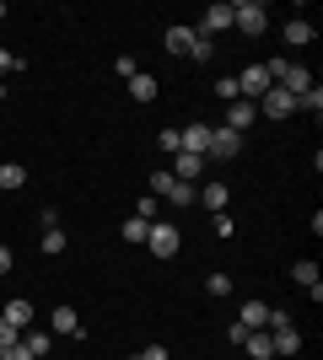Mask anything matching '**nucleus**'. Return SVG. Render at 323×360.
<instances>
[{
  "label": "nucleus",
  "mask_w": 323,
  "mask_h": 360,
  "mask_svg": "<svg viewBox=\"0 0 323 360\" xmlns=\"http://www.w3.org/2000/svg\"><path fill=\"white\" fill-rule=\"evenodd\" d=\"M280 38H286V49H308L312 44V22L308 16H291V22L280 27Z\"/></svg>",
  "instance_id": "nucleus-15"
},
{
  "label": "nucleus",
  "mask_w": 323,
  "mask_h": 360,
  "mask_svg": "<svg viewBox=\"0 0 323 360\" xmlns=\"http://www.w3.org/2000/svg\"><path fill=\"white\" fill-rule=\"evenodd\" d=\"M129 360H167V345H146L140 355H129Z\"/></svg>",
  "instance_id": "nucleus-31"
},
{
  "label": "nucleus",
  "mask_w": 323,
  "mask_h": 360,
  "mask_svg": "<svg viewBox=\"0 0 323 360\" xmlns=\"http://www.w3.org/2000/svg\"><path fill=\"white\" fill-rule=\"evenodd\" d=\"M296 108H302V113H312V119L323 113V86H318V81H312V86L302 91V97H296Z\"/></svg>",
  "instance_id": "nucleus-23"
},
{
  "label": "nucleus",
  "mask_w": 323,
  "mask_h": 360,
  "mask_svg": "<svg viewBox=\"0 0 323 360\" xmlns=\"http://www.w3.org/2000/svg\"><path fill=\"white\" fill-rule=\"evenodd\" d=\"M227 27H232V6H227V0H215V6H205V11H200V27H194V32L215 44Z\"/></svg>",
  "instance_id": "nucleus-7"
},
{
  "label": "nucleus",
  "mask_w": 323,
  "mask_h": 360,
  "mask_svg": "<svg viewBox=\"0 0 323 360\" xmlns=\"http://www.w3.org/2000/svg\"><path fill=\"white\" fill-rule=\"evenodd\" d=\"M22 345H27V349H32V355H38V360H44L54 339H49V333H22Z\"/></svg>",
  "instance_id": "nucleus-29"
},
{
  "label": "nucleus",
  "mask_w": 323,
  "mask_h": 360,
  "mask_svg": "<svg viewBox=\"0 0 323 360\" xmlns=\"http://www.w3.org/2000/svg\"><path fill=\"white\" fill-rule=\"evenodd\" d=\"M146 248H151V258H178V248H184V226H178V221H151Z\"/></svg>",
  "instance_id": "nucleus-3"
},
{
  "label": "nucleus",
  "mask_w": 323,
  "mask_h": 360,
  "mask_svg": "<svg viewBox=\"0 0 323 360\" xmlns=\"http://www.w3.org/2000/svg\"><path fill=\"white\" fill-rule=\"evenodd\" d=\"M156 150H167V156H178V150H184V140H178V129H162V135H156Z\"/></svg>",
  "instance_id": "nucleus-30"
},
{
  "label": "nucleus",
  "mask_w": 323,
  "mask_h": 360,
  "mask_svg": "<svg viewBox=\"0 0 323 360\" xmlns=\"http://www.w3.org/2000/svg\"><path fill=\"white\" fill-rule=\"evenodd\" d=\"M194 205H205L210 215H221L232 205V188H227V183H200V188H194Z\"/></svg>",
  "instance_id": "nucleus-11"
},
{
  "label": "nucleus",
  "mask_w": 323,
  "mask_h": 360,
  "mask_svg": "<svg viewBox=\"0 0 323 360\" xmlns=\"http://www.w3.org/2000/svg\"><path fill=\"white\" fill-rule=\"evenodd\" d=\"M162 44H167V54H178V60H215V44L210 38H200V32L189 27V22H178V27H167V38H162Z\"/></svg>",
  "instance_id": "nucleus-1"
},
{
  "label": "nucleus",
  "mask_w": 323,
  "mask_h": 360,
  "mask_svg": "<svg viewBox=\"0 0 323 360\" xmlns=\"http://www.w3.org/2000/svg\"><path fill=\"white\" fill-rule=\"evenodd\" d=\"M6 16H11V11H6V0H0V22H6Z\"/></svg>",
  "instance_id": "nucleus-34"
},
{
  "label": "nucleus",
  "mask_w": 323,
  "mask_h": 360,
  "mask_svg": "<svg viewBox=\"0 0 323 360\" xmlns=\"http://www.w3.org/2000/svg\"><path fill=\"white\" fill-rule=\"evenodd\" d=\"M151 194L162 199V205H178V210H189V205H194V183H178L167 167H162V172H151Z\"/></svg>",
  "instance_id": "nucleus-4"
},
{
  "label": "nucleus",
  "mask_w": 323,
  "mask_h": 360,
  "mask_svg": "<svg viewBox=\"0 0 323 360\" xmlns=\"http://www.w3.org/2000/svg\"><path fill=\"white\" fill-rule=\"evenodd\" d=\"M205 167H210V162H205V156H189V150H178V156H172V167H167V172H172V178H178V183H194V188H200Z\"/></svg>",
  "instance_id": "nucleus-9"
},
{
  "label": "nucleus",
  "mask_w": 323,
  "mask_h": 360,
  "mask_svg": "<svg viewBox=\"0 0 323 360\" xmlns=\"http://www.w3.org/2000/svg\"><path fill=\"white\" fill-rule=\"evenodd\" d=\"M253 119H259V108H253V103H227V129L248 135V129H253Z\"/></svg>",
  "instance_id": "nucleus-17"
},
{
  "label": "nucleus",
  "mask_w": 323,
  "mask_h": 360,
  "mask_svg": "<svg viewBox=\"0 0 323 360\" xmlns=\"http://www.w3.org/2000/svg\"><path fill=\"white\" fill-rule=\"evenodd\" d=\"M291 285H302L312 301H323V280H318V264H312V258H296L291 264Z\"/></svg>",
  "instance_id": "nucleus-10"
},
{
  "label": "nucleus",
  "mask_w": 323,
  "mask_h": 360,
  "mask_svg": "<svg viewBox=\"0 0 323 360\" xmlns=\"http://www.w3.org/2000/svg\"><path fill=\"white\" fill-rule=\"evenodd\" d=\"M129 97H135V103H156V97H162V81L146 75V70H135L129 75Z\"/></svg>",
  "instance_id": "nucleus-13"
},
{
  "label": "nucleus",
  "mask_w": 323,
  "mask_h": 360,
  "mask_svg": "<svg viewBox=\"0 0 323 360\" xmlns=\"http://www.w3.org/2000/svg\"><path fill=\"white\" fill-rule=\"evenodd\" d=\"M253 108H259L264 119H291V113H296V97H291L286 86H270V91H264V97H259Z\"/></svg>",
  "instance_id": "nucleus-8"
},
{
  "label": "nucleus",
  "mask_w": 323,
  "mask_h": 360,
  "mask_svg": "<svg viewBox=\"0 0 323 360\" xmlns=\"http://www.w3.org/2000/svg\"><path fill=\"white\" fill-rule=\"evenodd\" d=\"M146 231H151V226L140 221V215H129V221H124V226H119V237H124V242H129V248H140V242H146Z\"/></svg>",
  "instance_id": "nucleus-22"
},
{
  "label": "nucleus",
  "mask_w": 323,
  "mask_h": 360,
  "mask_svg": "<svg viewBox=\"0 0 323 360\" xmlns=\"http://www.w3.org/2000/svg\"><path fill=\"white\" fill-rule=\"evenodd\" d=\"M248 135L227 129V124H210V146H205V162H232V156H243Z\"/></svg>",
  "instance_id": "nucleus-5"
},
{
  "label": "nucleus",
  "mask_w": 323,
  "mask_h": 360,
  "mask_svg": "<svg viewBox=\"0 0 323 360\" xmlns=\"http://www.w3.org/2000/svg\"><path fill=\"white\" fill-rule=\"evenodd\" d=\"M205 296H232V274H205Z\"/></svg>",
  "instance_id": "nucleus-27"
},
{
  "label": "nucleus",
  "mask_w": 323,
  "mask_h": 360,
  "mask_svg": "<svg viewBox=\"0 0 323 360\" xmlns=\"http://www.w3.org/2000/svg\"><path fill=\"white\" fill-rule=\"evenodd\" d=\"M270 86H275V81H270L264 65H243V70H237V91H243V103H259Z\"/></svg>",
  "instance_id": "nucleus-6"
},
{
  "label": "nucleus",
  "mask_w": 323,
  "mask_h": 360,
  "mask_svg": "<svg viewBox=\"0 0 323 360\" xmlns=\"http://www.w3.org/2000/svg\"><path fill=\"white\" fill-rule=\"evenodd\" d=\"M237 323H243L248 333H259L264 323H270V301H259V296H253V301H243V312H237Z\"/></svg>",
  "instance_id": "nucleus-14"
},
{
  "label": "nucleus",
  "mask_w": 323,
  "mask_h": 360,
  "mask_svg": "<svg viewBox=\"0 0 323 360\" xmlns=\"http://www.w3.org/2000/svg\"><path fill=\"white\" fill-rule=\"evenodd\" d=\"M215 97H221V103H243V91H237V75H221V81H215Z\"/></svg>",
  "instance_id": "nucleus-28"
},
{
  "label": "nucleus",
  "mask_w": 323,
  "mask_h": 360,
  "mask_svg": "<svg viewBox=\"0 0 323 360\" xmlns=\"http://www.w3.org/2000/svg\"><path fill=\"white\" fill-rule=\"evenodd\" d=\"M16 269V248H6V242H0V274H11Z\"/></svg>",
  "instance_id": "nucleus-32"
},
{
  "label": "nucleus",
  "mask_w": 323,
  "mask_h": 360,
  "mask_svg": "<svg viewBox=\"0 0 323 360\" xmlns=\"http://www.w3.org/2000/svg\"><path fill=\"white\" fill-rule=\"evenodd\" d=\"M210 231H215V237H221V242H232V237H237V221H232V210L210 215Z\"/></svg>",
  "instance_id": "nucleus-25"
},
{
  "label": "nucleus",
  "mask_w": 323,
  "mask_h": 360,
  "mask_svg": "<svg viewBox=\"0 0 323 360\" xmlns=\"http://www.w3.org/2000/svg\"><path fill=\"white\" fill-rule=\"evenodd\" d=\"M178 140H184L189 156H205V146H210V124H189V129H178Z\"/></svg>",
  "instance_id": "nucleus-18"
},
{
  "label": "nucleus",
  "mask_w": 323,
  "mask_h": 360,
  "mask_svg": "<svg viewBox=\"0 0 323 360\" xmlns=\"http://www.w3.org/2000/svg\"><path fill=\"white\" fill-rule=\"evenodd\" d=\"M16 70H27V60H16L11 49L0 44V81H11V75H16Z\"/></svg>",
  "instance_id": "nucleus-26"
},
{
  "label": "nucleus",
  "mask_w": 323,
  "mask_h": 360,
  "mask_svg": "<svg viewBox=\"0 0 323 360\" xmlns=\"http://www.w3.org/2000/svg\"><path fill=\"white\" fill-rule=\"evenodd\" d=\"M232 27L243 32V38H264V32H270L264 0H232Z\"/></svg>",
  "instance_id": "nucleus-2"
},
{
  "label": "nucleus",
  "mask_w": 323,
  "mask_h": 360,
  "mask_svg": "<svg viewBox=\"0 0 323 360\" xmlns=\"http://www.w3.org/2000/svg\"><path fill=\"white\" fill-rule=\"evenodd\" d=\"M237 349H248V360H275V349H270V333H243V345Z\"/></svg>",
  "instance_id": "nucleus-19"
},
{
  "label": "nucleus",
  "mask_w": 323,
  "mask_h": 360,
  "mask_svg": "<svg viewBox=\"0 0 323 360\" xmlns=\"http://www.w3.org/2000/svg\"><path fill=\"white\" fill-rule=\"evenodd\" d=\"M65 242H70V237H65L60 226H44V237H38V248H44L49 258H60V253H65Z\"/></svg>",
  "instance_id": "nucleus-21"
},
{
  "label": "nucleus",
  "mask_w": 323,
  "mask_h": 360,
  "mask_svg": "<svg viewBox=\"0 0 323 360\" xmlns=\"http://www.w3.org/2000/svg\"><path fill=\"white\" fill-rule=\"evenodd\" d=\"M54 333H60V339H87V328H81V312H76V307H54Z\"/></svg>",
  "instance_id": "nucleus-12"
},
{
  "label": "nucleus",
  "mask_w": 323,
  "mask_h": 360,
  "mask_svg": "<svg viewBox=\"0 0 323 360\" xmlns=\"http://www.w3.org/2000/svg\"><path fill=\"white\" fill-rule=\"evenodd\" d=\"M0 103H6V81H0Z\"/></svg>",
  "instance_id": "nucleus-35"
},
{
  "label": "nucleus",
  "mask_w": 323,
  "mask_h": 360,
  "mask_svg": "<svg viewBox=\"0 0 323 360\" xmlns=\"http://www.w3.org/2000/svg\"><path fill=\"white\" fill-rule=\"evenodd\" d=\"M22 183H27V167L22 162H0V194H6V188H22Z\"/></svg>",
  "instance_id": "nucleus-20"
},
{
  "label": "nucleus",
  "mask_w": 323,
  "mask_h": 360,
  "mask_svg": "<svg viewBox=\"0 0 323 360\" xmlns=\"http://www.w3.org/2000/svg\"><path fill=\"white\" fill-rule=\"evenodd\" d=\"M113 70H119L124 81H129V75H135V54H119V60H113Z\"/></svg>",
  "instance_id": "nucleus-33"
},
{
  "label": "nucleus",
  "mask_w": 323,
  "mask_h": 360,
  "mask_svg": "<svg viewBox=\"0 0 323 360\" xmlns=\"http://www.w3.org/2000/svg\"><path fill=\"white\" fill-rule=\"evenodd\" d=\"M135 215H140L146 226H151L156 215H162V199H156V194H140V199H135Z\"/></svg>",
  "instance_id": "nucleus-24"
},
{
  "label": "nucleus",
  "mask_w": 323,
  "mask_h": 360,
  "mask_svg": "<svg viewBox=\"0 0 323 360\" xmlns=\"http://www.w3.org/2000/svg\"><path fill=\"white\" fill-rule=\"evenodd\" d=\"M0 317H6V323H11L16 333H27V328H32V301H27V296L6 301V312H0Z\"/></svg>",
  "instance_id": "nucleus-16"
}]
</instances>
